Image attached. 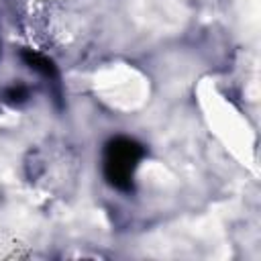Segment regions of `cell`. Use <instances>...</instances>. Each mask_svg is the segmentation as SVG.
<instances>
[{"instance_id": "cell-2", "label": "cell", "mask_w": 261, "mask_h": 261, "mask_svg": "<svg viewBox=\"0 0 261 261\" xmlns=\"http://www.w3.org/2000/svg\"><path fill=\"white\" fill-rule=\"evenodd\" d=\"M20 59L24 61V65L33 71H37L41 77L53 82V84H59V71H57V65L53 59H49L47 55L43 53H37L33 49H22L20 51Z\"/></svg>"}, {"instance_id": "cell-3", "label": "cell", "mask_w": 261, "mask_h": 261, "mask_svg": "<svg viewBox=\"0 0 261 261\" xmlns=\"http://www.w3.org/2000/svg\"><path fill=\"white\" fill-rule=\"evenodd\" d=\"M2 100L10 106H20L29 100V88L24 84H12L2 90Z\"/></svg>"}, {"instance_id": "cell-1", "label": "cell", "mask_w": 261, "mask_h": 261, "mask_svg": "<svg viewBox=\"0 0 261 261\" xmlns=\"http://www.w3.org/2000/svg\"><path fill=\"white\" fill-rule=\"evenodd\" d=\"M145 157V147L130 139V137H114L104 147V159H102V171L106 181L120 190L130 192L133 190V175Z\"/></svg>"}]
</instances>
